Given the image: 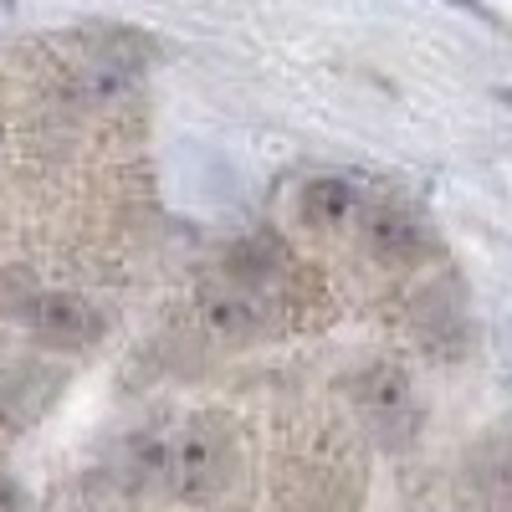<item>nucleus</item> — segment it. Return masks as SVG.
I'll return each mask as SVG.
<instances>
[{"label": "nucleus", "instance_id": "obj_1", "mask_svg": "<svg viewBox=\"0 0 512 512\" xmlns=\"http://www.w3.org/2000/svg\"><path fill=\"white\" fill-rule=\"evenodd\" d=\"M231 466H236V451H231V431L221 420H190L180 431H164V461H159V487L175 492L180 502H210L221 497L226 482H231Z\"/></svg>", "mask_w": 512, "mask_h": 512}, {"label": "nucleus", "instance_id": "obj_2", "mask_svg": "<svg viewBox=\"0 0 512 512\" xmlns=\"http://www.w3.org/2000/svg\"><path fill=\"white\" fill-rule=\"evenodd\" d=\"M354 405L359 415L369 420V431L379 446H410L415 431H420V405H415V390H410V379L395 369V364H374L354 379Z\"/></svg>", "mask_w": 512, "mask_h": 512}, {"label": "nucleus", "instance_id": "obj_3", "mask_svg": "<svg viewBox=\"0 0 512 512\" xmlns=\"http://www.w3.org/2000/svg\"><path fill=\"white\" fill-rule=\"evenodd\" d=\"M364 246L384 267H410V262H420V256L431 251V236H425V226L410 216L405 205H379V210H369V221H364Z\"/></svg>", "mask_w": 512, "mask_h": 512}, {"label": "nucleus", "instance_id": "obj_4", "mask_svg": "<svg viewBox=\"0 0 512 512\" xmlns=\"http://www.w3.org/2000/svg\"><path fill=\"white\" fill-rule=\"evenodd\" d=\"M31 328H36L41 344H52V349H88L103 323L77 292H47V297H36V308H31Z\"/></svg>", "mask_w": 512, "mask_h": 512}, {"label": "nucleus", "instance_id": "obj_5", "mask_svg": "<svg viewBox=\"0 0 512 512\" xmlns=\"http://www.w3.org/2000/svg\"><path fill=\"white\" fill-rule=\"evenodd\" d=\"M200 318L216 338H226V344H246V338L262 333V303H256V292L241 287V282L205 287L200 292Z\"/></svg>", "mask_w": 512, "mask_h": 512}, {"label": "nucleus", "instance_id": "obj_6", "mask_svg": "<svg viewBox=\"0 0 512 512\" xmlns=\"http://www.w3.org/2000/svg\"><path fill=\"white\" fill-rule=\"evenodd\" d=\"M297 205H303V216L323 231H338V226H349L354 221V210H359V190L349 180H338V175H318L303 185V195H297Z\"/></svg>", "mask_w": 512, "mask_h": 512}, {"label": "nucleus", "instance_id": "obj_7", "mask_svg": "<svg viewBox=\"0 0 512 512\" xmlns=\"http://www.w3.org/2000/svg\"><path fill=\"white\" fill-rule=\"evenodd\" d=\"M477 487H482L487 507L512 512V441L492 446V451L477 461Z\"/></svg>", "mask_w": 512, "mask_h": 512}, {"label": "nucleus", "instance_id": "obj_8", "mask_svg": "<svg viewBox=\"0 0 512 512\" xmlns=\"http://www.w3.org/2000/svg\"><path fill=\"white\" fill-rule=\"evenodd\" d=\"M446 6H456V11H466V16H482V21H487V6H477V0H446Z\"/></svg>", "mask_w": 512, "mask_h": 512}, {"label": "nucleus", "instance_id": "obj_9", "mask_svg": "<svg viewBox=\"0 0 512 512\" xmlns=\"http://www.w3.org/2000/svg\"><path fill=\"white\" fill-rule=\"evenodd\" d=\"M497 98H502V103H507V108H512V88H502V93H497Z\"/></svg>", "mask_w": 512, "mask_h": 512}, {"label": "nucleus", "instance_id": "obj_10", "mask_svg": "<svg viewBox=\"0 0 512 512\" xmlns=\"http://www.w3.org/2000/svg\"><path fill=\"white\" fill-rule=\"evenodd\" d=\"M0 6H6V0H0Z\"/></svg>", "mask_w": 512, "mask_h": 512}]
</instances>
